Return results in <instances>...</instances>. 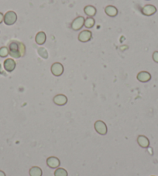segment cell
<instances>
[{
    "label": "cell",
    "instance_id": "1",
    "mask_svg": "<svg viewBox=\"0 0 158 176\" xmlns=\"http://www.w3.org/2000/svg\"><path fill=\"white\" fill-rule=\"evenodd\" d=\"M9 54L13 58H20L26 53V47L23 43L16 40L11 41L8 46Z\"/></svg>",
    "mask_w": 158,
    "mask_h": 176
},
{
    "label": "cell",
    "instance_id": "2",
    "mask_svg": "<svg viewBox=\"0 0 158 176\" xmlns=\"http://www.w3.org/2000/svg\"><path fill=\"white\" fill-rule=\"evenodd\" d=\"M16 21H17V15H16V13L13 12V11H8L5 14L3 22L5 23L6 25L12 26L13 24L16 23Z\"/></svg>",
    "mask_w": 158,
    "mask_h": 176
},
{
    "label": "cell",
    "instance_id": "3",
    "mask_svg": "<svg viewBox=\"0 0 158 176\" xmlns=\"http://www.w3.org/2000/svg\"><path fill=\"white\" fill-rule=\"evenodd\" d=\"M85 19L83 16H78V17L75 18L71 23V29L75 31H78L79 29H82L85 24Z\"/></svg>",
    "mask_w": 158,
    "mask_h": 176
},
{
    "label": "cell",
    "instance_id": "4",
    "mask_svg": "<svg viewBox=\"0 0 158 176\" xmlns=\"http://www.w3.org/2000/svg\"><path fill=\"white\" fill-rule=\"evenodd\" d=\"M51 73L55 77H60L64 73V67L60 63H54L51 66Z\"/></svg>",
    "mask_w": 158,
    "mask_h": 176
},
{
    "label": "cell",
    "instance_id": "5",
    "mask_svg": "<svg viewBox=\"0 0 158 176\" xmlns=\"http://www.w3.org/2000/svg\"><path fill=\"white\" fill-rule=\"evenodd\" d=\"M95 129L96 132L102 135H105L107 133V126L103 121H97L95 123Z\"/></svg>",
    "mask_w": 158,
    "mask_h": 176
},
{
    "label": "cell",
    "instance_id": "6",
    "mask_svg": "<svg viewBox=\"0 0 158 176\" xmlns=\"http://www.w3.org/2000/svg\"><path fill=\"white\" fill-rule=\"evenodd\" d=\"M92 33L90 30H83L79 33L78 40L82 43H87L91 40Z\"/></svg>",
    "mask_w": 158,
    "mask_h": 176
},
{
    "label": "cell",
    "instance_id": "7",
    "mask_svg": "<svg viewBox=\"0 0 158 176\" xmlns=\"http://www.w3.org/2000/svg\"><path fill=\"white\" fill-rule=\"evenodd\" d=\"M141 12L144 16H150L155 14L156 12H157V8L154 6H153V5H146L142 8Z\"/></svg>",
    "mask_w": 158,
    "mask_h": 176
},
{
    "label": "cell",
    "instance_id": "8",
    "mask_svg": "<svg viewBox=\"0 0 158 176\" xmlns=\"http://www.w3.org/2000/svg\"><path fill=\"white\" fill-rule=\"evenodd\" d=\"M16 63L15 62L14 60L11 58H8L6 59V60L4 61V63H3V67H4V69L6 70L7 72L10 73V72H13V70H15L16 68Z\"/></svg>",
    "mask_w": 158,
    "mask_h": 176
},
{
    "label": "cell",
    "instance_id": "9",
    "mask_svg": "<svg viewBox=\"0 0 158 176\" xmlns=\"http://www.w3.org/2000/svg\"><path fill=\"white\" fill-rule=\"evenodd\" d=\"M53 101H54L55 104L58 105V106H63V105L67 103V97L64 94H57L54 97Z\"/></svg>",
    "mask_w": 158,
    "mask_h": 176
},
{
    "label": "cell",
    "instance_id": "10",
    "mask_svg": "<svg viewBox=\"0 0 158 176\" xmlns=\"http://www.w3.org/2000/svg\"><path fill=\"white\" fill-rule=\"evenodd\" d=\"M150 73L146 71H141L137 74V80H139L140 82H142V83H146V82L150 81Z\"/></svg>",
    "mask_w": 158,
    "mask_h": 176
},
{
    "label": "cell",
    "instance_id": "11",
    "mask_svg": "<svg viewBox=\"0 0 158 176\" xmlns=\"http://www.w3.org/2000/svg\"><path fill=\"white\" fill-rule=\"evenodd\" d=\"M61 162L56 157H50L47 159V164L51 168H57L60 165Z\"/></svg>",
    "mask_w": 158,
    "mask_h": 176
},
{
    "label": "cell",
    "instance_id": "12",
    "mask_svg": "<svg viewBox=\"0 0 158 176\" xmlns=\"http://www.w3.org/2000/svg\"><path fill=\"white\" fill-rule=\"evenodd\" d=\"M105 13L110 17H115L118 15V9L113 6H108L105 8Z\"/></svg>",
    "mask_w": 158,
    "mask_h": 176
},
{
    "label": "cell",
    "instance_id": "13",
    "mask_svg": "<svg viewBox=\"0 0 158 176\" xmlns=\"http://www.w3.org/2000/svg\"><path fill=\"white\" fill-rule=\"evenodd\" d=\"M137 142L140 147L144 148H146L149 147L150 145V141L146 136L144 135H140L137 138Z\"/></svg>",
    "mask_w": 158,
    "mask_h": 176
},
{
    "label": "cell",
    "instance_id": "14",
    "mask_svg": "<svg viewBox=\"0 0 158 176\" xmlns=\"http://www.w3.org/2000/svg\"><path fill=\"white\" fill-rule=\"evenodd\" d=\"M36 43L39 45H43V44L45 43L46 40H47V36L44 32H39L37 34L35 38Z\"/></svg>",
    "mask_w": 158,
    "mask_h": 176
},
{
    "label": "cell",
    "instance_id": "15",
    "mask_svg": "<svg viewBox=\"0 0 158 176\" xmlns=\"http://www.w3.org/2000/svg\"><path fill=\"white\" fill-rule=\"evenodd\" d=\"M84 12L88 17H93L96 15V9L93 6H86L84 8Z\"/></svg>",
    "mask_w": 158,
    "mask_h": 176
},
{
    "label": "cell",
    "instance_id": "16",
    "mask_svg": "<svg viewBox=\"0 0 158 176\" xmlns=\"http://www.w3.org/2000/svg\"><path fill=\"white\" fill-rule=\"evenodd\" d=\"M42 169L37 166H34L29 169V175L30 176H42Z\"/></svg>",
    "mask_w": 158,
    "mask_h": 176
},
{
    "label": "cell",
    "instance_id": "17",
    "mask_svg": "<svg viewBox=\"0 0 158 176\" xmlns=\"http://www.w3.org/2000/svg\"><path fill=\"white\" fill-rule=\"evenodd\" d=\"M95 19H94L93 18L88 17L85 19L84 26H85L86 28H88V29H90V28H92L94 26H95Z\"/></svg>",
    "mask_w": 158,
    "mask_h": 176
},
{
    "label": "cell",
    "instance_id": "18",
    "mask_svg": "<svg viewBox=\"0 0 158 176\" xmlns=\"http://www.w3.org/2000/svg\"><path fill=\"white\" fill-rule=\"evenodd\" d=\"M67 172L65 170V168H58L55 170L54 172V176H67Z\"/></svg>",
    "mask_w": 158,
    "mask_h": 176
},
{
    "label": "cell",
    "instance_id": "19",
    "mask_svg": "<svg viewBox=\"0 0 158 176\" xmlns=\"http://www.w3.org/2000/svg\"><path fill=\"white\" fill-rule=\"evenodd\" d=\"M38 53L44 59L48 58V53H47V50L45 48H44V47H40V48L38 49Z\"/></svg>",
    "mask_w": 158,
    "mask_h": 176
},
{
    "label": "cell",
    "instance_id": "20",
    "mask_svg": "<svg viewBox=\"0 0 158 176\" xmlns=\"http://www.w3.org/2000/svg\"><path fill=\"white\" fill-rule=\"evenodd\" d=\"M9 55V50L7 47H3L0 48V57H6Z\"/></svg>",
    "mask_w": 158,
    "mask_h": 176
},
{
    "label": "cell",
    "instance_id": "21",
    "mask_svg": "<svg viewBox=\"0 0 158 176\" xmlns=\"http://www.w3.org/2000/svg\"><path fill=\"white\" fill-rule=\"evenodd\" d=\"M153 60H154L156 63H158V51H155V52L153 53Z\"/></svg>",
    "mask_w": 158,
    "mask_h": 176
},
{
    "label": "cell",
    "instance_id": "22",
    "mask_svg": "<svg viewBox=\"0 0 158 176\" xmlns=\"http://www.w3.org/2000/svg\"><path fill=\"white\" fill-rule=\"evenodd\" d=\"M3 19H4V15L2 13H0V24L3 22Z\"/></svg>",
    "mask_w": 158,
    "mask_h": 176
},
{
    "label": "cell",
    "instance_id": "23",
    "mask_svg": "<svg viewBox=\"0 0 158 176\" xmlns=\"http://www.w3.org/2000/svg\"><path fill=\"white\" fill-rule=\"evenodd\" d=\"M0 176H6V174H5L4 172L0 170Z\"/></svg>",
    "mask_w": 158,
    "mask_h": 176
}]
</instances>
